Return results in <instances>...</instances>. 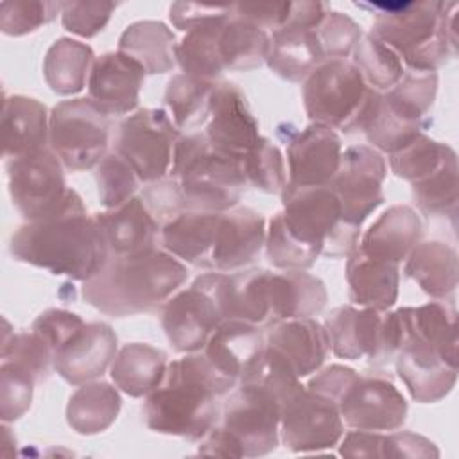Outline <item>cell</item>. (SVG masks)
<instances>
[{
    "label": "cell",
    "mask_w": 459,
    "mask_h": 459,
    "mask_svg": "<svg viewBox=\"0 0 459 459\" xmlns=\"http://www.w3.org/2000/svg\"><path fill=\"white\" fill-rule=\"evenodd\" d=\"M11 255L18 262L79 281L93 278L109 258L95 215L88 213L72 188L54 215L18 228L11 238Z\"/></svg>",
    "instance_id": "obj_1"
},
{
    "label": "cell",
    "mask_w": 459,
    "mask_h": 459,
    "mask_svg": "<svg viewBox=\"0 0 459 459\" xmlns=\"http://www.w3.org/2000/svg\"><path fill=\"white\" fill-rule=\"evenodd\" d=\"M235 385L203 351L186 353L167 364L161 382L145 396V425L160 434L201 439L219 421L217 400Z\"/></svg>",
    "instance_id": "obj_2"
},
{
    "label": "cell",
    "mask_w": 459,
    "mask_h": 459,
    "mask_svg": "<svg viewBox=\"0 0 459 459\" xmlns=\"http://www.w3.org/2000/svg\"><path fill=\"white\" fill-rule=\"evenodd\" d=\"M186 265L165 249L129 256H109L106 265L82 283L88 305L113 317L161 308L186 281Z\"/></svg>",
    "instance_id": "obj_3"
},
{
    "label": "cell",
    "mask_w": 459,
    "mask_h": 459,
    "mask_svg": "<svg viewBox=\"0 0 459 459\" xmlns=\"http://www.w3.org/2000/svg\"><path fill=\"white\" fill-rule=\"evenodd\" d=\"M373 9L369 34L393 48L414 72H436L455 56L452 4L443 2H373L355 4Z\"/></svg>",
    "instance_id": "obj_4"
},
{
    "label": "cell",
    "mask_w": 459,
    "mask_h": 459,
    "mask_svg": "<svg viewBox=\"0 0 459 459\" xmlns=\"http://www.w3.org/2000/svg\"><path fill=\"white\" fill-rule=\"evenodd\" d=\"M169 174L178 183L183 212H228L247 186L240 158L215 151L204 133L178 138Z\"/></svg>",
    "instance_id": "obj_5"
},
{
    "label": "cell",
    "mask_w": 459,
    "mask_h": 459,
    "mask_svg": "<svg viewBox=\"0 0 459 459\" xmlns=\"http://www.w3.org/2000/svg\"><path fill=\"white\" fill-rule=\"evenodd\" d=\"M325 328L332 351L348 360L368 359L375 366L387 364L400 350L403 326L400 312L377 310L355 305L333 308Z\"/></svg>",
    "instance_id": "obj_6"
},
{
    "label": "cell",
    "mask_w": 459,
    "mask_h": 459,
    "mask_svg": "<svg viewBox=\"0 0 459 459\" xmlns=\"http://www.w3.org/2000/svg\"><path fill=\"white\" fill-rule=\"evenodd\" d=\"M369 86L348 59H325L303 81V106L312 124L355 131Z\"/></svg>",
    "instance_id": "obj_7"
},
{
    "label": "cell",
    "mask_w": 459,
    "mask_h": 459,
    "mask_svg": "<svg viewBox=\"0 0 459 459\" xmlns=\"http://www.w3.org/2000/svg\"><path fill=\"white\" fill-rule=\"evenodd\" d=\"M109 117L88 97L61 100L48 117V149L72 172L97 167L108 154Z\"/></svg>",
    "instance_id": "obj_8"
},
{
    "label": "cell",
    "mask_w": 459,
    "mask_h": 459,
    "mask_svg": "<svg viewBox=\"0 0 459 459\" xmlns=\"http://www.w3.org/2000/svg\"><path fill=\"white\" fill-rule=\"evenodd\" d=\"M179 129L163 109H138L118 124L113 151L136 172L142 183L163 179L172 165Z\"/></svg>",
    "instance_id": "obj_9"
},
{
    "label": "cell",
    "mask_w": 459,
    "mask_h": 459,
    "mask_svg": "<svg viewBox=\"0 0 459 459\" xmlns=\"http://www.w3.org/2000/svg\"><path fill=\"white\" fill-rule=\"evenodd\" d=\"M280 400L269 391L238 384L224 400L219 425L237 441L244 457H260L280 445Z\"/></svg>",
    "instance_id": "obj_10"
},
{
    "label": "cell",
    "mask_w": 459,
    "mask_h": 459,
    "mask_svg": "<svg viewBox=\"0 0 459 459\" xmlns=\"http://www.w3.org/2000/svg\"><path fill=\"white\" fill-rule=\"evenodd\" d=\"M215 281L217 271L204 273L188 289L172 294L161 307V326L176 351H201L213 330L224 321Z\"/></svg>",
    "instance_id": "obj_11"
},
{
    "label": "cell",
    "mask_w": 459,
    "mask_h": 459,
    "mask_svg": "<svg viewBox=\"0 0 459 459\" xmlns=\"http://www.w3.org/2000/svg\"><path fill=\"white\" fill-rule=\"evenodd\" d=\"M344 423L337 403L307 385L280 405V439L292 452H319L339 445Z\"/></svg>",
    "instance_id": "obj_12"
},
{
    "label": "cell",
    "mask_w": 459,
    "mask_h": 459,
    "mask_svg": "<svg viewBox=\"0 0 459 459\" xmlns=\"http://www.w3.org/2000/svg\"><path fill=\"white\" fill-rule=\"evenodd\" d=\"M5 163L13 204L29 222L43 221L61 208L68 192L65 167L48 147Z\"/></svg>",
    "instance_id": "obj_13"
},
{
    "label": "cell",
    "mask_w": 459,
    "mask_h": 459,
    "mask_svg": "<svg viewBox=\"0 0 459 459\" xmlns=\"http://www.w3.org/2000/svg\"><path fill=\"white\" fill-rule=\"evenodd\" d=\"M387 165L369 145H351L342 151L339 169L328 186L335 192L346 224L360 228L371 212L384 203L382 183Z\"/></svg>",
    "instance_id": "obj_14"
},
{
    "label": "cell",
    "mask_w": 459,
    "mask_h": 459,
    "mask_svg": "<svg viewBox=\"0 0 459 459\" xmlns=\"http://www.w3.org/2000/svg\"><path fill=\"white\" fill-rule=\"evenodd\" d=\"M402 325L403 339L394 357L396 371L416 402L434 403L452 391L457 380V359L448 357L430 341L409 332L403 316Z\"/></svg>",
    "instance_id": "obj_15"
},
{
    "label": "cell",
    "mask_w": 459,
    "mask_h": 459,
    "mask_svg": "<svg viewBox=\"0 0 459 459\" xmlns=\"http://www.w3.org/2000/svg\"><path fill=\"white\" fill-rule=\"evenodd\" d=\"M342 423L357 430H398L407 418V402L384 377H357L337 398Z\"/></svg>",
    "instance_id": "obj_16"
},
{
    "label": "cell",
    "mask_w": 459,
    "mask_h": 459,
    "mask_svg": "<svg viewBox=\"0 0 459 459\" xmlns=\"http://www.w3.org/2000/svg\"><path fill=\"white\" fill-rule=\"evenodd\" d=\"M281 219L303 244L323 251L325 242L344 222L335 192L328 185L283 188Z\"/></svg>",
    "instance_id": "obj_17"
},
{
    "label": "cell",
    "mask_w": 459,
    "mask_h": 459,
    "mask_svg": "<svg viewBox=\"0 0 459 459\" xmlns=\"http://www.w3.org/2000/svg\"><path fill=\"white\" fill-rule=\"evenodd\" d=\"M204 134L215 151L240 160L262 138L258 120L237 84H215Z\"/></svg>",
    "instance_id": "obj_18"
},
{
    "label": "cell",
    "mask_w": 459,
    "mask_h": 459,
    "mask_svg": "<svg viewBox=\"0 0 459 459\" xmlns=\"http://www.w3.org/2000/svg\"><path fill=\"white\" fill-rule=\"evenodd\" d=\"M143 66L124 52H106L95 57L88 77V99L108 117L136 109L145 81Z\"/></svg>",
    "instance_id": "obj_19"
},
{
    "label": "cell",
    "mask_w": 459,
    "mask_h": 459,
    "mask_svg": "<svg viewBox=\"0 0 459 459\" xmlns=\"http://www.w3.org/2000/svg\"><path fill=\"white\" fill-rule=\"evenodd\" d=\"M342 145L339 134L326 126L310 124L287 142V185H328L339 169Z\"/></svg>",
    "instance_id": "obj_20"
},
{
    "label": "cell",
    "mask_w": 459,
    "mask_h": 459,
    "mask_svg": "<svg viewBox=\"0 0 459 459\" xmlns=\"http://www.w3.org/2000/svg\"><path fill=\"white\" fill-rule=\"evenodd\" d=\"M117 355V333L104 321L84 323L54 355V369L72 385L104 375Z\"/></svg>",
    "instance_id": "obj_21"
},
{
    "label": "cell",
    "mask_w": 459,
    "mask_h": 459,
    "mask_svg": "<svg viewBox=\"0 0 459 459\" xmlns=\"http://www.w3.org/2000/svg\"><path fill=\"white\" fill-rule=\"evenodd\" d=\"M265 219L253 208L222 212L212 251V271L231 273L249 265L265 244Z\"/></svg>",
    "instance_id": "obj_22"
},
{
    "label": "cell",
    "mask_w": 459,
    "mask_h": 459,
    "mask_svg": "<svg viewBox=\"0 0 459 459\" xmlns=\"http://www.w3.org/2000/svg\"><path fill=\"white\" fill-rule=\"evenodd\" d=\"M264 337L265 346L280 351L299 378L316 373L330 351L326 328L314 317L274 321Z\"/></svg>",
    "instance_id": "obj_23"
},
{
    "label": "cell",
    "mask_w": 459,
    "mask_h": 459,
    "mask_svg": "<svg viewBox=\"0 0 459 459\" xmlns=\"http://www.w3.org/2000/svg\"><path fill=\"white\" fill-rule=\"evenodd\" d=\"M95 221L106 240L109 256H129L156 247L160 222L149 212L142 197H131L124 204L95 213Z\"/></svg>",
    "instance_id": "obj_24"
},
{
    "label": "cell",
    "mask_w": 459,
    "mask_h": 459,
    "mask_svg": "<svg viewBox=\"0 0 459 459\" xmlns=\"http://www.w3.org/2000/svg\"><path fill=\"white\" fill-rule=\"evenodd\" d=\"M48 117L45 104L32 97L11 95L2 108L4 158H22L48 147Z\"/></svg>",
    "instance_id": "obj_25"
},
{
    "label": "cell",
    "mask_w": 459,
    "mask_h": 459,
    "mask_svg": "<svg viewBox=\"0 0 459 459\" xmlns=\"http://www.w3.org/2000/svg\"><path fill=\"white\" fill-rule=\"evenodd\" d=\"M421 237V219L414 208L394 204L387 208L362 235L359 249L384 262L400 265Z\"/></svg>",
    "instance_id": "obj_26"
},
{
    "label": "cell",
    "mask_w": 459,
    "mask_h": 459,
    "mask_svg": "<svg viewBox=\"0 0 459 459\" xmlns=\"http://www.w3.org/2000/svg\"><path fill=\"white\" fill-rule=\"evenodd\" d=\"M221 213L181 212L160 230L163 249L181 262L212 271V251Z\"/></svg>",
    "instance_id": "obj_27"
},
{
    "label": "cell",
    "mask_w": 459,
    "mask_h": 459,
    "mask_svg": "<svg viewBox=\"0 0 459 459\" xmlns=\"http://www.w3.org/2000/svg\"><path fill=\"white\" fill-rule=\"evenodd\" d=\"M346 281L353 305L389 310L398 298L400 265L371 258L355 247L348 255Z\"/></svg>",
    "instance_id": "obj_28"
},
{
    "label": "cell",
    "mask_w": 459,
    "mask_h": 459,
    "mask_svg": "<svg viewBox=\"0 0 459 459\" xmlns=\"http://www.w3.org/2000/svg\"><path fill=\"white\" fill-rule=\"evenodd\" d=\"M264 346L265 337L260 332V326L240 319H224L213 330L201 351L221 375L238 384L242 371Z\"/></svg>",
    "instance_id": "obj_29"
},
{
    "label": "cell",
    "mask_w": 459,
    "mask_h": 459,
    "mask_svg": "<svg viewBox=\"0 0 459 459\" xmlns=\"http://www.w3.org/2000/svg\"><path fill=\"white\" fill-rule=\"evenodd\" d=\"M267 290L271 323L314 317L325 308L328 299L325 283L307 271H269Z\"/></svg>",
    "instance_id": "obj_30"
},
{
    "label": "cell",
    "mask_w": 459,
    "mask_h": 459,
    "mask_svg": "<svg viewBox=\"0 0 459 459\" xmlns=\"http://www.w3.org/2000/svg\"><path fill=\"white\" fill-rule=\"evenodd\" d=\"M325 61L316 30L298 25H281L273 30L267 56L269 68L281 79L299 82Z\"/></svg>",
    "instance_id": "obj_31"
},
{
    "label": "cell",
    "mask_w": 459,
    "mask_h": 459,
    "mask_svg": "<svg viewBox=\"0 0 459 459\" xmlns=\"http://www.w3.org/2000/svg\"><path fill=\"white\" fill-rule=\"evenodd\" d=\"M457 251L441 240L418 242L405 258V274L412 278L425 294L445 299L457 287Z\"/></svg>",
    "instance_id": "obj_32"
},
{
    "label": "cell",
    "mask_w": 459,
    "mask_h": 459,
    "mask_svg": "<svg viewBox=\"0 0 459 459\" xmlns=\"http://www.w3.org/2000/svg\"><path fill=\"white\" fill-rule=\"evenodd\" d=\"M167 364V355L161 350L145 342H131L117 351L109 375L120 391L140 398L158 387Z\"/></svg>",
    "instance_id": "obj_33"
},
{
    "label": "cell",
    "mask_w": 459,
    "mask_h": 459,
    "mask_svg": "<svg viewBox=\"0 0 459 459\" xmlns=\"http://www.w3.org/2000/svg\"><path fill=\"white\" fill-rule=\"evenodd\" d=\"M122 407L118 391L102 380L81 384L66 405V421L81 436H93L108 430Z\"/></svg>",
    "instance_id": "obj_34"
},
{
    "label": "cell",
    "mask_w": 459,
    "mask_h": 459,
    "mask_svg": "<svg viewBox=\"0 0 459 459\" xmlns=\"http://www.w3.org/2000/svg\"><path fill=\"white\" fill-rule=\"evenodd\" d=\"M176 38L161 22H136L120 39L118 50L138 61L147 74H165L176 66Z\"/></svg>",
    "instance_id": "obj_35"
},
{
    "label": "cell",
    "mask_w": 459,
    "mask_h": 459,
    "mask_svg": "<svg viewBox=\"0 0 459 459\" xmlns=\"http://www.w3.org/2000/svg\"><path fill=\"white\" fill-rule=\"evenodd\" d=\"M93 61L95 56L90 45L59 38L45 54V81L57 95H75L88 84Z\"/></svg>",
    "instance_id": "obj_36"
},
{
    "label": "cell",
    "mask_w": 459,
    "mask_h": 459,
    "mask_svg": "<svg viewBox=\"0 0 459 459\" xmlns=\"http://www.w3.org/2000/svg\"><path fill=\"white\" fill-rule=\"evenodd\" d=\"M271 36L235 13L219 29V54L224 70H253L267 61Z\"/></svg>",
    "instance_id": "obj_37"
},
{
    "label": "cell",
    "mask_w": 459,
    "mask_h": 459,
    "mask_svg": "<svg viewBox=\"0 0 459 459\" xmlns=\"http://www.w3.org/2000/svg\"><path fill=\"white\" fill-rule=\"evenodd\" d=\"M213 81H204L188 74L174 75L165 90V106L178 129H197L208 122Z\"/></svg>",
    "instance_id": "obj_38"
},
{
    "label": "cell",
    "mask_w": 459,
    "mask_h": 459,
    "mask_svg": "<svg viewBox=\"0 0 459 459\" xmlns=\"http://www.w3.org/2000/svg\"><path fill=\"white\" fill-rule=\"evenodd\" d=\"M437 91L436 72H414L409 70L403 77L387 91H382L387 108L420 129L425 126V118L434 104Z\"/></svg>",
    "instance_id": "obj_39"
},
{
    "label": "cell",
    "mask_w": 459,
    "mask_h": 459,
    "mask_svg": "<svg viewBox=\"0 0 459 459\" xmlns=\"http://www.w3.org/2000/svg\"><path fill=\"white\" fill-rule=\"evenodd\" d=\"M224 22L194 29L186 32L181 43H178L176 63L181 66L183 74L215 82V79L224 72L219 54V29Z\"/></svg>",
    "instance_id": "obj_40"
},
{
    "label": "cell",
    "mask_w": 459,
    "mask_h": 459,
    "mask_svg": "<svg viewBox=\"0 0 459 459\" xmlns=\"http://www.w3.org/2000/svg\"><path fill=\"white\" fill-rule=\"evenodd\" d=\"M351 54V63L357 66L366 84L377 91H387L405 74L398 54L373 34L362 36Z\"/></svg>",
    "instance_id": "obj_41"
},
{
    "label": "cell",
    "mask_w": 459,
    "mask_h": 459,
    "mask_svg": "<svg viewBox=\"0 0 459 459\" xmlns=\"http://www.w3.org/2000/svg\"><path fill=\"white\" fill-rule=\"evenodd\" d=\"M411 186L421 212L427 215H450L454 219L457 206V158L454 149L436 172Z\"/></svg>",
    "instance_id": "obj_42"
},
{
    "label": "cell",
    "mask_w": 459,
    "mask_h": 459,
    "mask_svg": "<svg viewBox=\"0 0 459 459\" xmlns=\"http://www.w3.org/2000/svg\"><path fill=\"white\" fill-rule=\"evenodd\" d=\"M450 151V145L420 133L411 143L389 154V167L394 176L412 185L436 172Z\"/></svg>",
    "instance_id": "obj_43"
},
{
    "label": "cell",
    "mask_w": 459,
    "mask_h": 459,
    "mask_svg": "<svg viewBox=\"0 0 459 459\" xmlns=\"http://www.w3.org/2000/svg\"><path fill=\"white\" fill-rule=\"evenodd\" d=\"M242 170L247 185L267 192L281 194L287 186V169L280 149L267 138H260L244 156Z\"/></svg>",
    "instance_id": "obj_44"
},
{
    "label": "cell",
    "mask_w": 459,
    "mask_h": 459,
    "mask_svg": "<svg viewBox=\"0 0 459 459\" xmlns=\"http://www.w3.org/2000/svg\"><path fill=\"white\" fill-rule=\"evenodd\" d=\"M264 246L267 260L283 271H305L321 255L319 249L303 244L287 230L280 212L269 221Z\"/></svg>",
    "instance_id": "obj_45"
},
{
    "label": "cell",
    "mask_w": 459,
    "mask_h": 459,
    "mask_svg": "<svg viewBox=\"0 0 459 459\" xmlns=\"http://www.w3.org/2000/svg\"><path fill=\"white\" fill-rule=\"evenodd\" d=\"M95 179L99 188V201L108 210L117 208L134 197V192L142 183L133 167L115 151L108 152L100 160L97 165Z\"/></svg>",
    "instance_id": "obj_46"
},
{
    "label": "cell",
    "mask_w": 459,
    "mask_h": 459,
    "mask_svg": "<svg viewBox=\"0 0 459 459\" xmlns=\"http://www.w3.org/2000/svg\"><path fill=\"white\" fill-rule=\"evenodd\" d=\"M5 332L2 341V360L14 362L41 380L50 366H54V355L48 346L34 332L11 333L7 321H4Z\"/></svg>",
    "instance_id": "obj_47"
},
{
    "label": "cell",
    "mask_w": 459,
    "mask_h": 459,
    "mask_svg": "<svg viewBox=\"0 0 459 459\" xmlns=\"http://www.w3.org/2000/svg\"><path fill=\"white\" fill-rule=\"evenodd\" d=\"M38 380L22 366L2 360L0 366V418L4 423H11L22 418L30 403L32 391Z\"/></svg>",
    "instance_id": "obj_48"
},
{
    "label": "cell",
    "mask_w": 459,
    "mask_h": 459,
    "mask_svg": "<svg viewBox=\"0 0 459 459\" xmlns=\"http://www.w3.org/2000/svg\"><path fill=\"white\" fill-rule=\"evenodd\" d=\"M314 30L325 59H346L362 38L360 25L335 11H326Z\"/></svg>",
    "instance_id": "obj_49"
},
{
    "label": "cell",
    "mask_w": 459,
    "mask_h": 459,
    "mask_svg": "<svg viewBox=\"0 0 459 459\" xmlns=\"http://www.w3.org/2000/svg\"><path fill=\"white\" fill-rule=\"evenodd\" d=\"M61 4L54 2H2L0 29L7 36H23L50 23Z\"/></svg>",
    "instance_id": "obj_50"
},
{
    "label": "cell",
    "mask_w": 459,
    "mask_h": 459,
    "mask_svg": "<svg viewBox=\"0 0 459 459\" xmlns=\"http://www.w3.org/2000/svg\"><path fill=\"white\" fill-rule=\"evenodd\" d=\"M115 7L113 2H63L61 23L72 34L93 38L106 27Z\"/></svg>",
    "instance_id": "obj_51"
},
{
    "label": "cell",
    "mask_w": 459,
    "mask_h": 459,
    "mask_svg": "<svg viewBox=\"0 0 459 459\" xmlns=\"http://www.w3.org/2000/svg\"><path fill=\"white\" fill-rule=\"evenodd\" d=\"M82 326L84 321L81 316L61 308H50L34 319L32 332L48 346L52 355H56Z\"/></svg>",
    "instance_id": "obj_52"
},
{
    "label": "cell",
    "mask_w": 459,
    "mask_h": 459,
    "mask_svg": "<svg viewBox=\"0 0 459 459\" xmlns=\"http://www.w3.org/2000/svg\"><path fill=\"white\" fill-rule=\"evenodd\" d=\"M142 199L149 212L154 215V219L160 222V226L183 212L179 188L176 179L172 178H163L160 181L149 183L142 194Z\"/></svg>",
    "instance_id": "obj_53"
},
{
    "label": "cell",
    "mask_w": 459,
    "mask_h": 459,
    "mask_svg": "<svg viewBox=\"0 0 459 459\" xmlns=\"http://www.w3.org/2000/svg\"><path fill=\"white\" fill-rule=\"evenodd\" d=\"M233 14V5H201V4H172L170 20L176 29L190 32L199 27L219 23Z\"/></svg>",
    "instance_id": "obj_54"
},
{
    "label": "cell",
    "mask_w": 459,
    "mask_h": 459,
    "mask_svg": "<svg viewBox=\"0 0 459 459\" xmlns=\"http://www.w3.org/2000/svg\"><path fill=\"white\" fill-rule=\"evenodd\" d=\"M385 457H439V448L421 434L409 430H391L384 432L382 459Z\"/></svg>",
    "instance_id": "obj_55"
},
{
    "label": "cell",
    "mask_w": 459,
    "mask_h": 459,
    "mask_svg": "<svg viewBox=\"0 0 459 459\" xmlns=\"http://www.w3.org/2000/svg\"><path fill=\"white\" fill-rule=\"evenodd\" d=\"M292 2H260V4H235V13L258 25L260 29H280L290 13Z\"/></svg>",
    "instance_id": "obj_56"
},
{
    "label": "cell",
    "mask_w": 459,
    "mask_h": 459,
    "mask_svg": "<svg viewBox=\"0 0 459 459\" xmlns=\"http://www.w3.org/2000/svg\"><path fill=\"white\" fill-rule=\"evenodd\" d=\"M339 454L342 457H380L382 459V443H384V432H373V430H350L341 437Z\"/></svg>",
    "instance_id": "obj_57"
},
{
    "label": "cell",
    "mask_w": 459,
    "mask_h": 459,
    "mask_svg": "<svg viewBox=\"0 0 459 459\" xmlns=\"http://www.w3.org/2000/svg\"><path fill=\"white\" fill-rule=\"evenodd\" d=\"M199 454L203 455H215V457H230V459H240L242 450L237 445V441L219 425L215 423L203 437L199 445Z\"/></svg>",
    "instance_id": "obj_58"
}]
</instances>
